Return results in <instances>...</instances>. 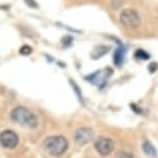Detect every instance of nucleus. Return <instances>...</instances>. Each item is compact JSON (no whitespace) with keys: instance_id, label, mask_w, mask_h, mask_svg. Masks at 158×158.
I'll use <instances>...</instances> for the list:
<instances>
[{"instance_id":"f257e3e1","label":"nucleus","mask_w":158,"mask_h":158,"mask_svg":"<svg viewBox=\"0 0 158 158\" xmlns=\"http://www.w3.org/2000/svg\"><path fill=\"white\" fill-rule=\"evenodd\" d=\"M10 117H11V120L18 123V125H21L24 127H27V128H36L37 125H39V120H37V117L36 114L30 111L29 108L24 107V106H18L15 107L11 113H10Z\"/></svg>"},{"instance_id":"423d86ee","label":"nucleus","mask_w":158,"mask_h":158,"mask_svg":"<svg viewBox=\"0 0 158 158\" xmlns=\"http://www.w3.org/2000/svg\"><path fill=\"white\" fill-rule=\"evenodd\" d=\"M73 138H75V142L77 144H87L90 143L92 139H94V131L89 127H82V128H78L75 135H73Z\"/></svg>"},{"instance_id":"0eeeda50","label":"nucleus","mask_w":158,"mask_h":158,"mask_svg":"<svg viewBox=\"0 0 158 158\" xmlns=\"http://www.w3.org/2000/svg\"><path fill=\"white\" fill-rule=\"evenodd\" d=\"M125 54H126V51H125V48H122V46H120L117 50H116V52H114V64L117 65V66H121L122 64H123V60H125Z\"/></svg>"},{"instance_id":"f03ea898","label":"nucleus","mask_w":158,"mask_h":158,"mask_svg":"<svg viewBox=\"0 0 158 158\" xmlns=\"http://www.w3.org/2000/svg\"><path fill=\"white\" fill-rule=\"evenodd\" d=\"M44 147H45V149L50 154H52L55 157H60V156H62L67 151V148H69V141L64 136H59V135L50 136V137H48L45 139Z\"/></svg>"},{"instance_id":"1a4fd4ad","label":"nucleus","mask_w":158,"mask_h":158,"mask_svg":"<svg viewBox=\"0 0 158 158\" xmlns=\"http://www.w3.org/2000/svg\"><path fill=\"white\" fill-rule=\"evenodd\" d=\"M135 57H136L137 60H148V59H149V54L146 52V51L142 50V49H138V50L135 52Z\"/></svg>"},{"instance_id":"6e6552de","label":"nucleus","mask_w":158,"mask_h":158,"mask_svg":"<svg viewBox=\"0 0 158 158\" xmlns=\"http://www.w3.org/2000/svg\"><path fill=\"white\" fill-rule=\"evenodd\" d=\"M142 149H143V152H144L147 156H149V157H156V154H157V151H156L154 146H153L149 141H144V142L142 143Z\"/></svg>"},{"instance_id":"ddd939ff","label":"nucleus","mask_w":158,"mask_h":158,"mask_svg":"<svg viewBox=\"0 0 158 158\" xmlns=\"http://www.w3.org/2000/svg\"><path fill=\"white\" fill-rule=\"evenodd\" d=\"M149 70H151V72H153V71H156V69H157V64H152L149 67H148Z\"/></svg>"},{"instance_id":"f8f14e48","label":"nucleus","mask_w":158,"mask_h":158,"mask_svg":"<svg viewBox=\"0 0 158 158\" xmlns=\"http://www.w3.org/2000/svg\"><path fill=\"white\" fill-rule=\"evenodd\" d=\"M25 3H26L29 6H31V8H37V4L34 2V0H25Z\"/></svg>"},{"instance_id":"20e7f679","label":"nucleus","mask_w":158,"mask_h":158,"mask_svg":"<svg viewBox=\"0 0 158 158\" xmlns=\"http://www.w3.org/2000/svg\"><path fill=\"white\" fill-rule=\"evenodd\" d=\"M0 144L6 149H14L19 144V136L11 130H5L0 133Z\"/></svg>"},{"instance_id":"9b49d317","label":"nucleus","mask_w":158,"mask_h":158,"mask_svg":"<svg viewBox=\"0 0 158 158\" xmlns=\"http://www.w3.org/2000/svg\"><path fill=\"white\" fill-rule=\"evenodd\" d=\"M117 158H132V154H130V153H127V152H122V153L118 154Z\"/></svg>"},{"instance_id":"7ed1b4c3","label":"nucleus","mask_w":158,"mask_h":158,"mask_svg":"<svg viewBox=\"0 0 158 158\" xmlns=\"http://www.w3.org/2000/svg\"><path fill=\"white\" fill-rule=\"evenodd\" d=\"M120 23L127 29H137L141 25V16L135 9H125L121 11Z\"/></svg>"},{"instance_id":"9d476101","label":"nucleus","mask_w":158,"mask_h":158,"mask_svg":"<svg viewBox=\"0 0 158 158\" xmlns=\"http://www.w3.org/2000/svg\"><path fill=\"white\" fill-rule=\"evenodd\" d=\"M31 51H32V49L30 46H26V45L20 49V54L21 55H29V54H31Z\"/></svg>"},{"instance_id":"39448f33","label":"nucleus","mask_w":158,"mask_h":158,"mask_svg":"<svg viewBox=\"0 0 158 158\" xmlns=\"http://www.w3.org/2000/svg\"><path fill=\"white\" fill-rule=\"evenodd\" d=\"M95 148H96V151H97L101 156L106 157V156H108V154H111V153L113 152V149H114V143H113V141H112L111 138L101 137V138H98V139L95 142Z\"/></svg>"}]
</instances>
